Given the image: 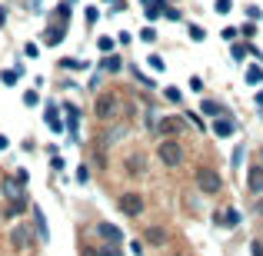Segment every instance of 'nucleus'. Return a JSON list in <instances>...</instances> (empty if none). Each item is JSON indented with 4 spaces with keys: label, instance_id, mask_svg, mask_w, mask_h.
Listing matches in <instances>:
<instances>
[{
    "label": "nucleus",
    "instance_id": "nucleus-13",
    "mask_svg": "<svg viewBox=\"0 0 263 256\" xmlns=\"http://www.w3.org/2000/svg\"><path fill=\"white\" fill-rule=\"evenodd\" d=\"M110 113H113V100H110V97H100V100H97V117L107 120Z\"/></svg>",
    "mask_w": 263,
    "mask_h": 256
},
{
    "label": "nucleus",
    "instance_id": "nucleus-30",
    "mask_svg": "<svg viewBox=\"0 0 263 256\" xmlns=\"http://www.w3.org/2000/svg\"><path fill=\"white\" fill-rule=\"evenodd\" d=\"M167 100H173V103H180V90H177V87H167Z\"/></svg>",
    "mask_w": 263,
    "mask_h": 256
},
{
    "label": "nucleus",
    "instance_id": "nucleus-3",
    "mask_svg": "<svg viewBox=\"0 0 263 256\" xmlns=\"http://www.w3.org/2000/svg\"><path fill=\"white\" fill-rule=\"evenodd\" d=\"M120 210H123L127 217H140V213H143V197H140V193H123V197H120Z\"/></svg>",
    "mask_w": 263,
    "mask_h": 256
},
{
    "label": "nucleus",
    "instance_id": "nucleus-23",
    "mask_svg": "<svg viewBox=\"0 0 263 256\" xmlns=\"http://www.w3.org/2000/svg\"><path fill=\"white\" fill-rule=\"evenodd\" d=\"M147 63H150V70H157V73H160L163 67H167V63H163V57H157V54H153L150 60H147Z\"/></svg>",
    "mask_w": 263,
    "mask_h": 256
},
{
    "label": "nucleus",
    "instance_id": "nucleus-19",
    "mask_svg": "<svg viewBox=\"0 0 263 256\" xmlns=\"http://www.w3.org/2000/svg\"><path fill=\"white\" fill-rule=\"evenodd\" d=\"M213 10L217 14H230L233 10V0H213Z\"/></svg>",
    "mask_w": 263,
    "mask_h": 256
},
{
    "label": "nucleus",
    "instance_id": "nucleus-24",
    "mask_svg": "<svg viewBox=\"0 0 263 256\" xmlns=\"http://www.w3.org/2000/svg\"><path fill=\"white\" fill-rule=\"evenodd\" d=\"M23 103H27V107L40 103V93H37V90H27V93H23Z\"/></svg>",
    "mask_w": 263,
    "mask_h": 256
},
{
    "label": "nucleus",
    "instance_id": "nucleus-32",
    "mask_svg": "<svg viewBox=\"0 0 263 256\" xmlns=\"http://www.w3.org/2000/svg\"><path fill=\"white\" fill-rule=\"evenodd\" d=\"M23 54H27V57H37L40 47H37V43H27V47H23Z\"/></svg>",
    "mask_w": 263,
    "mask_h": 256
},
{
    "label": "nucleus",
    "instance_id": "nucleus-11",
    "mask_svg": "<svg viewBox=\"0 0 263 256\" xmlns=\"http://www.w3.org/2000/svg\"><path fill=\"white\" fill-rule=\"evenodd\" d=\"M10 243H14V250H27V230L17 226V230L10 233Z\"/></svg>",
    "mask_w": 263,
    "mask_h": 256
},
{
    "label": "nucleus",
    "instance_id": "nucleus-28",
    "mask_svg": "<svg viewBox=\"0 0 263 256\" xmlns=\"http://www.w3.org/2000/svg\"><path fill=\"white\" fill-rule=\"evenodd\" d=\"M77 180L87 183V180H90V170H87V166H77Z\"/></svg>",
    "mask_w": 263,
    "mask_h": 256
},
{
    "label": "nucleus",
    "instance_id": "nucleus-36",
    "mask_svg": "<svg viewBox=\"0 0 263 256\" xmlns=\"http://www.w3.org/2000/svg\"><path fill=\"white\" fill-rule=\"evenodd\" d=\"M7 143H10V140H7V137H0V150H7Z\"/></svg>",
    "mask_w": 263,
    "mask_h": 256
},
{
    "label": "nucleus",
    "instance_id": "nucleus-2",
    "mask_svg": "<svg viewBox=\"0 0 263 256\" xmlns=\"http://www.w3.org/2000/svg\"><path fill=\"white\" fill-rule=\"evenodd\" d=\"M197 186L203 190V193H220V186H223V180H220V173L217 170H210V166H200L197 170Z\"/></svg>",
    "mask_w": 263,
    "mask_h": 256
},
{
    "label": "nucleus",
    "instance_id": "nucleus-4",
    "mask_svg": "<svg viewBox=\"0 0 263 256\" xmlns=\"http://www.w3.org/2000/svg\"><path fill=\"white\" fill-rule=\"evenodd\" d=\"M20 186H23V183H20L17 177H14V180H3V183H0L3 197H7L10 203H23V190H20Z\"/></svg>",
    "mask_w": 263,
    "mask_h": 256
},
{
    "label": "nucleus",
    "instance_id": "nucleus-7",
    "mask_svg": "<svg viewBox=\"0 0 263 256\" xmlns=\"http://www.w3.org/2000/svg\"><path fill=\"white\" fill-rule=\"evenodd\" d=\"M143 239H147L150 246H163V243H167V230H163V226H147Z\"/></svg>",
    "mask_w": 263,
    "mask_h": 256
},
{
    "label": "nucleus",
    "instance_id": "nucleus-8",
    "mask_svg": "<svg viewBox=\"0 0 263 256\" xmlns=\"http://www.w3.org/2000/svg\"><path fill=\"white\" fill-rule=\"evenodd\" d=\"M180 130H183V123L173 120V117H163V120H160V133H167V137H177Z\"/></svg>",
    "mask_w": 263,
    "mask_h": 256
},
{
    "label": "nucleus",
    "instance_id": "nucleus-18",
    "mask_svg": "<svg viewBox=\"0 0 263 256\" xmlns=\"http://www.w3.org/2000/svg\"><path fill=\"white\" fill-rule=\"evenodd\" d=\"M60 63H63L67 70H87V67H90V63H80V60H74V57H67V60H60Z\"/></svg>",
    "mask_w": 263,
    "mask_h": 256
},
{
    "label": "nucleus",
    "instance_id": "nucleus-12",
    "mask_svg": "<svg viewBox=\"0 0 263 256\" xmlns=\"http://www.w3.org/2000/svg\"><path fill=\"white\" fill-rule=\"evenodd\" d=\"M167 7L170 3H163V0H153L150 7H147V20H157L160 14H167Z\"/></svg>",
    "mask_w": 263,
    "mask_h": 256
},
{
    "label": "nucleus",
    "instance_id": "nucleus-20",
    "mask_svg": "<svg viewBox=\"0 0 263 256\" xmlns=\"http://www.w3.org/2000/svg\"><path fill=\"white\" fill-rule=\"evenodd\" d=\"M63 110H67V120H70V130H77V117H80V110H77L74 103H67Z\"/></svg>",
    "mask_w": 263,
    "mask_h": 256
},
{
    "label": "nucleus",
    "instance_id": "nucleus-26",
    "mask_svg": "<svg viewBox=\"0 0 263 256\" xmlns=\"http://www.w3.org/2000/svg\"><path fill=\"white\" fill-rule=\"evenodd\" d=\"M140 40H147V43H153V40H157V34H153V27H143V30H140Z\"/></svg>",
    "mask_w": 263,
    "mask_h": 256
},
{
    "label": "nucleus",
    "instance_id": "nucleus-35",
    "mask_svg": "<svg viewBox=\"0 0 263 256\" xmlns=\"http://www.w3.org/2000/svg\"><path fill=\"white\" fill-rule=\"evenodd\" d=\"M250 250H253V256H263V246H260V243H253Z\"/></svg>",
    "mask_w": 263,
    "mask_h": 256
},
{
    "label": "nucleus",
    "instance_id": "nucleus-31",
    "mask_svg": "<svg viewBox=\"0 0 263 256\" xmlns=\"http://www.w3.org/2000/svg\"><path fill=\"white\" fill-rule=\"evenodd\" d=\"M100 50H113V37H100Z\"/></svg>",
    "mask_w": 263,
    "mask_h": 256
},
{
    "label": "nucleus",
    "instance_id": "nucleus-14",
    "mask_svg": "<svg viewBox=\"0 0 263 256\" xmlns=\"http://www.w3.org/2000/svg\"><path fill=\"white\" fill-rule=\"evenodd\" d=\"M100 233L110 239V243H120V239H123V233H120L117 226H110V223H100Z\"/></svg>",
    "mask_w": 263,
    "mask_h": 256
},
{
    "label": "nucleus",
    "instance_id": "nucleus-1",
    "mask_svg": "<svg viewBox=\"0 0 263 256\" xmlns=\"http://www.w3.org/2000/svg\"><path fill=\"white\" fill-rule=\"evenodd\" d=\"M157 157H160V163L163 166H180L183 163V146L177 143L173 137H167L163 143L157 146Z\"/></svg>",
    "mask_w": 263,
    "mask_h": 256
},
{
    "label": "nucleus",
    "instance_id": "nucleus-34",
    "mask_svg": "<svg viewBox=\"0 0 263 256\" xmlns=\"http://www.w3.org/2000/svg\"><path fill=\"white\" fill-rule=\"evenodd\" d=\"M230 54H233V60H243V54H246V50H243V47H237V43H233V50H230Z\"/></svg>",
    "mask_w": 263,
    "mask_h": 256
},
{
    "label": "nucleus",
    "instance_id": "nucleus-17",
    "mask_svg": "<svg viewBox=\"0 0 263 256\" xmlns=\"http://www.w3.org/2000/svg\"><path fill=\"white\" fill-rule=\"evenodd\" d=\"M187 34H190V40H197V43H200V40H207L203 27H197V23H190V27H187Z\"/></svg>",
    "mask_w": 263,
    "mask_h": 256
},
{
    "label": "nucleus",
    "instance_id": "nucleus-16",
    "mask_svg": "<svg viewBox=\"0 0 263 256\" xmlns=\"http://www.w3.org/2000/svg\"><path fill=\"white\" fill-rule=\"evenodd\" d=\"M43 40H47V43H60V40H63V27H50V30L43 34Z\"/></svg>",
    "mask_w": 263,
    "mask_h": 256
},
{
    "label": "nucleus",
    "instance_id": "nucleus-22",
    "mask_svg": "<svg viewBox=\"0 0 263 256\" xmlns=\"http://www.w3.org/2000/svg\"><path fill=\"white\" fill-rule=\"evenodd\" d=\"M103 70H110V73H117V70H120V57H107V60H103Z\"/></svg>",
    "mask_w": 263,
    "mask_h": 256
},
{
    "label": "nucleus",
    "instance_id": "nucleus-33",
    "mask_svg": "<svg viewBox=\"0 0 263 256\" xmlns=\"http://www.w3.org/2000/svg\"><path fill=\"white\" fill-rule=\"evenodd\" d=\"M80 256H100V250H97V246H83V250H80Z\"/></svg>",
    "mask_w": 263,
    "mask_h": 256
},
{
    "label": "nucleus",
    "instance_id": "nucleus-29",
    "mask_svg": "<svg viewBox=\"0 0 263 256\" xmlns=\"http://www.w3.org/2000/svg\"><path fill=\"white\" fill-rule=\"evenodd\" d=\"M100 256H120V250H117V243H110V246H103V250H100Z\"/></svg>",
    "mask_w": 263,
    "mask_h": 256
},
{
    "label": "nucleus",
    "instance_id": "nucleus-10",
    "mask_svg": "<svg viewBox=\"0 0 263 256\" xmlns=\"http://www.w3.org/2000/svg\"><path fill=\"white\" fill-rule=\"evenodd\" d=\"M217 223H223V226H237V223H240V213H237V210H223V213H217Z\"/></svg>",
    "mask_w": 263,
    "mask_h": 256
},
{
    "label": "nucleus",
    "instance_id": "nucleus-37",
    "mask_svg": "<svg viewBox=\"0 0 263 256\" xmlns=\"http://www.w3.org/2000/svg\"><path fill=\"white\" fill-rule=\"evenodd\" d=\"M257 210H260V217H263V200H260V203H257Z\"/></svg>",
    "mask_w": 263,
    "mask_h": 256
},
{
    "label": "nucleus",
    "instance_id": "nucleus-38",
    "mask_svg": "<svg viewBox=\"0 0 263 256\" xmlns=\"http://www.w3.org/2000/svg\"><path fill=\"white\" fill-rule=\"evenodd\" d=\"M170 256H183V253H170Z\"/></svg>",
    "mask_w": 263,
    "mask_h": 256
},
{
    "label": "nucleus",
    "instance_id": "nucleus-9",
    "mask_svg": "<svg viewBox=\"0 0 263 256\" xmlns=\"http://www.w3.org/2000/svg\"><path fill=\"white\" fill-rule=\"evenodd\" d=\"M34 223H37L40 239H50V230H47V219H43V210H40V206H34Z\"/></svg>",
    "mask_w": 263,
    "mask_h": 256
},
{
    "label": "nucleus",
    "instance_id": "nucleus-27",
    "mask_svg": "<svg viewBox=\"0 0 263 256\" xmlns=\"http://www.w3.org/2000/svg\"><path fill=\"white\" fill-rule=\"evenodd\" d=\"M23 206H27V203H10V206H7V217H17V213H23Z\"/></svg>",
    "mask_w": 263,
    "mask_h": 256
},
{
    "label": "nucleus",
    "instance_id": "nucleus-5",
    "mask_svg": "<svg viewBox=\"0 0 263 256\" xmlns=\"http://www.w3.org/2000/svg\"><path fill=\"white\" fill-rule=\"evenodd\" d=\"M43 120H47V127L54 130V133H63V120H60V110H57V103H47V110H43Z\"/></svg>",
    "mask_w": 263,
    "mask_h": 256
},
{
    "label": "nucleus",
    "instance_id": "nucleus-21",
    "mask_svg": "<svg viewBox=\"0 0 263 256\" xmlns=\"http://www.w3.org/2000/svg\"><path fill=\"white\" fill-rule=\"evenodd\" d=\"M17 77H20V70H3V73H0V80H3L7 87H14V83H17Z\"/></svg>",
    "mask_w": 263,
    "mask_h": 256
},
{
    "label": "nucleus",
    "instance_id": "nucleus-15",
    "mask_svg": "<svg viewBox=\"0 0 263 256\" xmlns=\"http://www.w3.org/2000/svg\"><path fill=\"white\" fill-rule=\"evenodd\" d=\"M213 133L217 137H230L233 133V120H213Z\"/></svg>",
    "mask_w": 263,
    "mask_h": 256
},
{
    "label": "nucleus",
    "instance_id": "nucleus-25",
    "mask_svg": "<svg viewBox=\"0 0 263 256\" xmlns=\"http://www.w3.org/2000/svg\"><path fill=\"white\" fill-rule=\"evenodd\" d=\"M246 80H250V83H260V80H263V73L257 70V67H250V70H246Z\"/></svg>",
    "mask_w": 263,
    "mask_h": 256
},
{
    "label": "nucleus",
    "instance_id": "nucleus-6",
    "mask_svg": "<svg viewBox=\"0 0 263 256\" xmlns=\"http://www.w3.org/2000/svg\"><path fill=\"white\" fill-rule=\"evenodd\" d=\"M246 186H250V193H263V166L246 170Z\"/></svg>",
    "mask_w": 263,
    "mask_h": 256
}]
</instances>
